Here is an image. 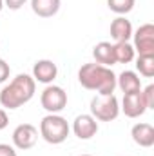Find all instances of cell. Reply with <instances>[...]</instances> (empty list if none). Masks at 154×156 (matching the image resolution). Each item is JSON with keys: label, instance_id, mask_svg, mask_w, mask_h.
Returning <instances> with one entry per match:
<instances>
[{"label": "cell", "instance_id": "1", "mask_svg": "<svg viewBox=\"0 0 154 156\" xmlns=\"http://www.w3.org/2000/svg\"><path fill=\"white\" fill-rule=\"evenodd\" d=\"M78 82L82 87L89 91H96L98 94H114L116 75L111 67L100 64H83L78 69Z\"/></svg>", "mask_w": 154, "mask_h": 156}, {"label": "cell", "instance_id": "24", "mask_svg": "<svg viewBox=\"0 0 154 156\" xmlns=\"http://www.w3.org/2000/svg\"><path fill=\"white\" fill-rule=\"evenodd\" d=\"M2 9H4V0H0V13H2Z\"/></svg>", "mask_w": 154, "mask_h": 156}, {"label": "cell", "instance_id": "20", "mask_svg": "<svg viewBox=\"0 0 154 156\" xmlns=\"http://www.w3.org/2000/svg\"><path fill=\"white\" fill-rule=\"evenodd\" d=\"M9 73H11L9 64H7L4 58H0V83H4V82L9 78Z\"/></svg>", "mask_w": 154, "mask_h": 156}, {"label": "cell", "instance_id": "18", "mask_svg": "<svg viewBox=\"0 0 154 156\" xmlns=\"http://www.w3.org/2000/svg\"><path fill=\"white\" fill-rule=\"evenodd\" d=\"M136 0H107V5L116 15H127L134 9Z\"/></svg>", "mask_w": 154, "mask_h": 156}, {"label": "cell", "instance_id": "22", "mask_svg": "<svg viewBox=\"0 0 154 156\" xmlns=\"http://www.w3.org/2000/svg\"><path fill=\"white\" fill-rule=\"evenodd\" d=\"M0 156H16V151L7 144H0Z\"/></svg>", "mask_w": 154, "mask_h": 156}, {"label": "cell", "instance_id": "2", "mask_svg": "<svg viewBox=\"0 0 154 156\" xmlns=\"http://www.w3.org/2000/svg\"><path fill=\"white\" fill-rule=\"evenodd\" d=\"M35 78L26 73H20L0 91V104L5 109H18L35 96Z\"/></svg>", "mask_w": 154, "mask_h": 156}, {"label": "cell", "instance_id": "6", "mask_svg": "<svg viewBox=\"0 0 154 156\" xmlns=\"http://www.w3.org/2000/svg\"><path fill=\"white\" fill-rule=\"evenodd\" d=\"M134 51L138 56H154V26L152 24H143L140 26L134 33Z\"/></svg>", "mask_w": 154, "mask_h": 156}, {"label": "cell", "instance_id": "17", "mask_svg": "<svg viewBox=\"0 0 154 156\" xmlns=\"http://www.w3.org/2000/svg\"><path fill=\"white\" fill-rule=\"evenodd\" d=\"M136 69L145 78L154 76V56H138L136 58Z\"/></svg>", "mask_w": 154, "mask_h": 156}, {"label": "cell", "instance_id": "15", "mask_svg": "<svg viewBox=\"0 0 154 156\" xmlns=\"http://www.w3.org/2000/svg\"><path fill=\"white\" fill-rule=\"evenodd\" d=\"M60 0H31V9L40 18H51L60 11Z\"/></svg>", "mask_w": 154, "mask_h": 156}, {"label": "cell", "instance_id": "13", "mask_svg": "<svg viewBox=\"0 0 154 156\" xmlns=\"http://www.w3.org/2000/svg\"><path fill=\"white\" fill-rule=\"evenodd\" d=\"M116 87H120L123 94L140 93L142 91V80L134 71H123L120 76H116Z\"/></svg>", "mask_w": 154, "mask_h": 156}, {"label": "cell", "instance_id": "25", "mask_svg": "<svg viewBox=\"0 0 154 156\" xmlns=\"http://www.w3.org/2000/svg\"><path fill=\"white\" fill-rule=\"evenodd\" d=\"M80 156H93V154H80Z\"/></svg>", "mask_w": 154, "mask_h": 156}, {"label": "cell", "instance_id": "23", "mask_svg": "<svg viewBox=\"0 0 154 156\" xmlns=\"http://www.w3.org/2000/svg\"><path fill=\"white\" fill-rule=\"evenodd\" d=\"M7 123H9V116H7V113H5L4 109H0V131L5 129Z\"/></svg>", "mask_w": 154, "mask_h": 156}, {"label": "cell", "instance_id": "14", "mask_svg": "<svg viewBox=\"0 0 154 156\" xmlns=\"http://www.w3.org/2000/svg\"><path fill=\"white\" fill-rule=\"evenodd\" d=\"M93 56L96 60V64L100 66H105V67H111L116 64L114 58V45L111 42H100L93 47Z\"/></svg>", "mask_w": 154, "mask_h": 156}, {"label": "cell", "instance_id": "4", "mask_svg": "<svg viewBox=\"0 0 154 156\" xmlns=\"http://www.w3.org/2000/svg\"><path fill=\"white\" fill-rule=\"evenodd\" d=\"M120 115V102L114 94H96L91 100V116L96 122H113Z\"/></svg>", "mask_w": 154, "mask_h": 156}, {"label": "cell", "instance_id": "7", "mask_svg": "<svg viewBox=\"0 0 154 156\" xmlns=\"http://www.w3.org/2000/svg\"><path fill=\"white\" fill-rule=\"evenodd\" d=\"M37 140H38V129L31 123H20L13 131V144L20 151H27L35 147Z\"/></svg>", "mask_w": 154, "mask_h": 156}, {"label": "cell", "instance_id": "9", "mask_svg": "<svg viewBox=\"0 0 154 156\" xmlns=\"http://www.w3.org/2000/svg\"><path fill=\"white\" fill-rule=\"evenodd\" d=\"M73 133L80 140H91L98 133V122L91 115H78L73 122Z\"/></svg>", "mask_w": 154, "mask_h": 156}, {"label": "cell", "instance_id": "3", "mask_svg": "<svg viewBox=\"0 0 154 156\" xmlns=\"http://www.w3.org/2000/svg\"><path fill=\"white\" fill-rule=\"evenodd\" d=\"M69 131H71V127H69L67 120L60 115H47L40 122V136L51 145L64 144L69 136Z\"/></svg>", "mask_w": 154, "mask_h": 156}, {"label": "cell", "instance_id": "5", "mask_svg": "<svg viewBox=\"0 0 154 156\" xmlns=\"http://www.w3.org/2000/svg\"><path fill=\"white\" fill-rule=\"evenodd\" d=\"M40 104L49 115H58L67 105V93L60 85H47L40 94Z\"/></svg>", "mask_w": 154, "mask_h": 156}, {"label": "cell", "instance_id": "16", "mask_svg": "<svg viewBox=\"0 0 154 156\" xmlns=\"http://www.w3.org/2000/svg\"><path fill=\"white\" fill-rule=\"evenodd\" d=\"M113 45H114L116 64H129V62L134 60L136 51H134L132 44H129V42H116V44H113Z\"/></svg>", "mask_w": 154, "mask_h": 156}, {"label": "cell", "instance_id": "21", "mask_svg": "<svg viewBox=\"0 0 154 156\" xmlns=\"http://www.w3.org/2000/svg\"><path fill=\"white\" fill-rule=\"evenodd\" d=\"M26 2H27V0H4V5L9 7V9H13V11H16V9H20Z\"/></svg>", "mask_w": 154, "mask_h": 156}, {"label": "cell", "instance_id": "11", "mask_svg": "<svg viewBox=\"0 0 154 156\" xmlns=\"http://www.w3.org/2000/svg\"><path fill=\"white\" fill-rule=\"evenodd\" d=\"M131 136H132L134 144L140 145V147H152L154 145V127L151 123L142 122V123L132 125Z\"/></svg>", "mask_w": 154, "mask_h": 156}, {"label": "cell", "instance_id": "19", "mask_svg": "<svg viewBox=\"0 0 154 156\" xmlns=\"http://www.w3.org/2000/svg\"><path fill=\"white\" fill-rule=\"evenodd\" d=\"M142 96H143V100H145V105H147V109H152L154 107V85H147L145 89H142Z\"/></svg>", "mask_w": 154, "mask_h": 156}, {"label": "cell", "instance_id": "12", "mask_svg": "<svg viewBox=\"0 0 154 156\" xmlns=\"http://www.w3.org/2000/svg\"><path fill=\"white\" fill-rule=\"evenodd\" d=\"M132 24L125 16H118L111 22V38L114 42H129L132 38Z\"/></svg>", "mask_w": 154, "mask_h": 156}, {"label": "cell", "instance_id": "8", "mask_svg": "<svg viewBox=\"0 0 154 156\" xmlns=\"http://www.w3.org/2000/svg\"><path fill=\"white\" fill-rule=\"evenodd\" d=\"M120 111H123V115L127 118L143 116L145 111H147V105H145V100L142 96V91L140 93H132V94H123Z\"/></svg>", "mask_w": 154, "mask_h": 156}, {"label": "cell", "instance_id": "10", "mask_svg": "<svg viewBox=\"0 0 154 156\" xmlns=\"http://www.w3.org/2000/svg\"><path fill=\"white\" fill-rule=\"evenodd\" d=\"M58 75V67L53 60H38L33 66V78L40 83H53Z\"/></svg>", "mask_w": 154, "mask_h": 156}]
</instances>
